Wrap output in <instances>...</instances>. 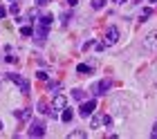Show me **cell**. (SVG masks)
Listing matches in <instances>:
<instances>
[{
  "instance_id": "1",
  "label": "cell",
  "mask_w": 157,
  "mask_h": 139,
  "mask_svg": "<svg viewBox=\"0 0 157 139\" xmlns=\"http://www.w3.org/2000/svg\"><path fill=\"white\" fill-rule=\"evenodd\" d=\"M54 23V16L52 14H43L38 18V25H36V41H45V36L49 32V25Z\"/></svg>"
},
{
  "instance_id": "2",
  "label": "cell",
  "mask_w": 157,
  "mask_h": 139,
  "mask_svg": "<svg viewBox=\"0 0 157 139\" xmlns=\"http://www.w3.org/2000/svg\"><path fill=\"white\" fill-rule=\"evenodd\" d=\"M65 108H67V103H65V97L56 92V97H54V101H52V108H49V114H52V117H59L63 110H65Z\"/></svg>"
},
{
  "instance_id": "3",
  "label": "cell",
  "mask_w": 157,
  "mask_h": 139,
  "mask_svg": "<svg viewBox=\"0 0 157 139\" xmlns=\"http://www.w3.org/2000/svg\"><path fill=\"white\" fill-rule=\"evenodd\" d=\"M110 79H103V81H99V83H94L92 85V94H94V97H101V94H105L110 90Z\"/></svg>"
},
{
  "instance_id": "4",
  "label": "cell",
  "mask_w": 157,
  "mask_h": 139,
  "mask_svg": "<svg viewBox=\"0 0 157 139\" xmlns=\"http://www.w3.org/2000/svg\"><path fill=\"white\" fill-rule=\"evenodd\" d=\"M9 81H13L20 90H23V94H29V83H27V79H23V76H18V74H5Z\"/></svg>"
},
{
  "instance_id": "5",
  "label": "cell",
  "mask_w": 157,
  "mask_h": 139,
  "mask_svg": "<svg viewBox=\"0 0 157 139\" xmlns=\"http://www.w3.org/2000/svg\"><path fill=\"white\" fill-rule=\"evenodd\" d=\"M94 110H97V99H90V101H85V103H81L78 114H81V117H90Z\"/></svg>"
},
{
  "instance_id": "6",
  "label": "cell",
  "mask_w": 157,
  "mask_h": 139,
  "mask_svg": "<svg viewBox=\"0 0 157 139\" xmlns=\"http://www.w3.org/2000/svg\"><path fill=\"white\" fill-rule=\"evenodd\" d=\"M117 41H119V29H117V27H108V29H105L103 43H105V45H115Z\"/></svg>"
},
{
  "instance_id": "7",
  "label": "cell",
  "mask_w": 157,
  "mask_h": 139,
  "mask_svg": "<svg viewBox=\"0 0 157 139\" xmlns=\"http://www.w3.org/2000/svg\"><path fill=\"white\" fill-rule=\"evenodd\" d=\"M144 47L151 49V52H157V29H155V32H151V34L144 38Z\"/></svg>"
},
{
  "instance_id": "8",
  "label": "cell",
  "mask_w": 157,
  "mask_h": 139,
  "mask_svg": "<svg viewBox=\"0 0 157 139\" xmlns=\"http://www.w3.org/2000/svg\"><path fill=\"white\" fill-rule=\"evenodd\" d=\"M45 135V123L43 121H34L29 126V137H43Z\"/></svg>"
},
{
  "instance_id": "9",
  "label": "cell",
  "mask_w": 157,
  "mask_h": 139,
  "mask_svg": "<svg viewBox=\"0 0 157 139\" xmlns=\"http://www.w3.org/2000/svg\"><path fill=\"white\" fill-rule=\"evenodd\" d=\"M32 117V108H23V110H16V119L20 121H27Z\"/></svg>"
},
{
  "instance_id": "10",
  "label": "cell",
  "mask_w": 157,
  "mask_h": 139,
  "mask_svg": "<svg viewBox=\"0 0 157 139\" xmlns=\"http://www.w3.org/2000/svg\"><path fill=\"white\" fill-rule=\"evenodd\" d=\"M72 117H74V110H72V108H65V110L61 112V119H63V123H70V121H72Z\"/></svg>"
},
{
  "instance_id": "11",
  "label": "cell",
  "mask_w": 157,
  "mask_h": 139,
  "mask_svg": "<svg viewBox=\"0 0 157 139\" xmlns=\"http://www.w3.org/2000/svg\"><path fill=\"white\" fill-rule=\"evenodd\" d=\"M92 70H94V65H88V63H81V65L76 68V72H78V74H90Z\"/></svg>"
},
{
  "instance_id": "12",
  "label": "cell",
  "mask_w": 157,
  "mask_h": 139,
  "mask_svg": "<svg viewBox=\"0 0 157 139\" xmlns=\"http://www.w3.org/2000/svg\"><path fill=\"white\" fill-rule=\"evenodd\" d=\"M47 90H49V92H59V90H61V83H59V81H49V83H47Z\"/></svg>"
},
{
  "instance_id": "13",
  "label": "cell",
  "mask_w": 157,
  "mask_h": 139,
  "mask_svg": "<svg viewBox=\"0 0 157 139\" xmlns=\"http://www.w3.org/2000/svg\"><path fill=\"white\" fill-rule=\"evenodd\" d=\"M20 34H23V36H32V34H34L32 25H23V27H20Z\"/></svg>"
},
{
  "instance_id": "14",
  "label": "cell",
  "mask_w": 157,
  "mask_h": 139,
  "mask_svg": "<svg viewBox=\"0 0 157 139\" xmlns=\"http://www.w3.org/2000/svg\"><path fill=\"white\" fill-rule=\"evenodd\" d=\"M105 7V0H92V9H103Z\"/></svg>"
},
{
  "instance_id": "15",
  "label": "cell",
  "mask_w": 157,
  "mask_h": 139,
  "mask_svg": "<svg viewBox=\"0 0 157 139\" xmlns=\"http://www.w3.org/2000/svg\"><path fill=\"white\" fill-rule=\"evenodd\" d=\"M83 137H85L83 130H74V133H70V139H83Z\"/></svg>"
},
{
  "instance_id": "16",
  "label": "cell",
  "mask_w": 157,
  "mask_h": 139,
  "mask_svg": "<svg viewBox=\"0 0 157 139\" xmlns=\"http://www.w3.org/2000/svg\"><path fill=\"white\" fill-rule=\"evenodd\" d=\"M101 123H103V119H99V117H92L90 126H92V128H99V126H101Z\"/></svg>"
},
{
  "instance_id": "17",
  "label": "cell",
  "mask_w": 157,
  "mask_h": 139,
  "mask_svg": "<svg viewBox=\"0 0 157 139\" xmlns=\"http://www.w3.org/2000/svg\"><path fill=\"white\" fill-rule=\"evenodd\" d=\"M151 14H153V9H146L144 14H141V18H139V23H144V20H146L148 16H151Z\"/></svg>"
},
{
  "instance_id": "18",
  "label": "cell",
  "mask_w": 157,
  "mask_h": 139,
  "mask_svg": "<svg viewBox=\"0 0 157 139\" xmlns=\"http://www.w3.org/2000/svg\"><path fill=\"white\" fill-rule=\"evenodd\" d=\"M34 2H36V7H45V5L52 2V0H34Z\"/></svg>"
},
{
  "instance_id": "19",
  "label": "cell",
  "mask_w": 157,
  "mask_h": 139,
  "mask_svg": "<svg viewBox=\"0 0 157 139\" xmlns=\"http://www.w3.org/2000/svg\"><path fill=\"white\" fill-rule=\"evenodd\" d=\"M74 99L81 101V99H83V90H74Z\"/></svg>"
},
{
  "instance_id": "20",
  "label": "cell",
  "mask_w": 157,
  "mask_h": 139,
  "mask_svg": "<svg viewBox=\"0 0 157 139\" xmlns=\"http://www.w3.org/2000/svg\"><path fill=\"white\" fill-rule=\"evenodd\" d=\"M38 79H40V81H47V74H45V72H38V74H36Z\"/></svg>"
},
{
  "instance_id": "21",
  "label": "cell",
  "mask_w": 157,
  "mask_h": 139,
  "mask_svg": "<svg viewBox=\"0 0 157 139\" xmlns=\"http://www.w3.org/2000/svg\"><path fill=\"white\" fill-rule=\"evenodd\" d=\"M9 9H11V14H18V11H20V7H18V5H11Z\"/></svg>"
},
{
  "instance_id": "22",
  "label": "cell",
  "mask_w": 157,
  "mask_h": 139,
  "mask_svg": "<svg viewBox=\"0 0 157 139\" xmlns=\"http://www.w3.org/2000/svg\"><path fill=\"white\" fill-rule=\"evenodd\" d=\"M7 16V9H5V7H0V18H5Z\"/></svg>"
},
{
  "instance_id": "23",
  "label": "cell",
  "mask_w": 157,
  "mask_h": 139,
  "mask_svg": "<svg viewBox=\"0 0 157 139\" xmlns=\"http://www.w3.org/2000/svg\"><path fill=\"white\" fill-rule=\"evenodd\" d=\"M151 135H153V137L157 139V121H155V126H153V133H151Z\"/></svg>"
},
{
  "instance_id": "24",
  "label": "cell",
  "mask_w": 157,
  "mask_h": 139,
  "mask_svg": "<svg viewBox=\"0 0 157 139\" xmlns=\"http://www.w3.org/2000/svg\"><path fill=\"white\" fill-rule=\"evenodd\" d=\"M67 2H70V5H76V2H78V0H67Z\"/></svg>"
},
{
  "instance_id": "25",
  "label": "cell",
  "mask_w": 157,
  "mask_h": 139,
  "mask_svg": "<svg viewBox=\"0 0 157 139\" xmlns=\"http://www.w3.org/2000/svg\"><path fill=\"white\" fill-rule=\"evenodd\" d=\"M115 2H117V5H124V2H126V0H115Z\"/></svg>"
},
{
  "instance_id": "26",
  "label": "cell",
  "mask_w": 157,
  "mask_h": 139,
  "mask_svg": "<svg viewBox=\"0 0 157 139\" xmlns=\"http://www.w3.org/2000/svg\"><path fill=\"white\" fill-rule=\"evenodd\" d=\"M0 128H2V121H0Z\"/></svg>"
}]
</instances>
